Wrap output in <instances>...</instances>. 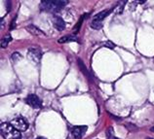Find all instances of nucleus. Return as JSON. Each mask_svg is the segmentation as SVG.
Returning <instances> with one entry per match:
<instances>
[{
    "mask_svg": "<svg viewBox=\"0 0 154 139\" xmlns=\"http://www.w3.org/2000/svg\"><path fill=\"white\" fill-rule=\"evenodd\" d=\"M105 46L106 47H109V48H114L115 47V44H113L112 42H110V41H107L106 43H105Z\"/></svg>",
    "mask_w": 154,
    "mask_h": 139,
    "instance_id": "dca6fc26",
    "label": "nucleus"
},
{
    "mask_svg": "<svg viewBox=\"0 0 154 139\" xmlns=\"http://www.w3.org/2000/svg\"><path fill=\"white\" fill-rule=\"evenodd\" d=\"M107 136H108V138H113V139L115 138L114 135H113V128H108V130H107Z\"/></svg>",
    "mask_w": 154,
    "mask_h": 139,
    "instance_id": "2eb2a0df",
    "label": "nucleus"
},
{
    "mask_svg": "<svg viewBox=\"0 0 154 139\" xmlns=\"http://www.w3.org/2000/svg\"><path fill=\"white\" fill-rule=\"evenodd\" d=\"M77 62H78V65H79L80 70L84 73V75L86 76L89 80H92V76H91V74H90V72L88 71V69H87V67H86V65L84 64L83 61L81 60L80 59H77Z\"/></svg>",
    "mask_w": 154,
    "mask_h": 139,
    "instance_id": "9b49d317",
    "label": "nucleus"
},
{
    "mask_svg": "<svg viewBox=\"0 0 154 139\" xmlns=\"http://www.w3.org/2000/svg\"><path fill=\"white\" fill-rule=\"evenodd\" d=\"M146 139H152V138H150V137H147Z\"/></svg>",
    "mask_w": 154,
    "mask_h": 139,
    "instance_id": "6ab92c4d",
    "label": "nucleus"
},
{
    "mask_svg": "<svg viewBox=\"0 0 154 139\" xmlns=\"http://www.w3.org/2000/svg\"><path fill=\"white\" fill-rule=\"evenodd\" d=\"M36 139H47V138H45V137H41V136H40V137H37Z\"/></svg>",
    "mask_w": 154,
    "mask_h": 139,
    "instance_id": "f3484780",
    "label": "nucleus"
},
{
    "mask_svg": "<svg viewBox=\"0 0 154 139\" xmlns=\"http://www.w3.org/2000/svg\"><path fill=\"white\" fill-rule=\"evenodd\" d=\"M22 55L20 54V53H14L13 55H12V59H13L14 62H17V61L21 60L22 59Z\"/></svg>",
    "mask_w": 154,
    "mask_h": 139,
    "instance_id": "4468645a",
    "label": "nucleus"
},
{
    "mask_svg": "<svg viewBox=\"0 0 154 139\" xmlns=\"http://www.w3.org/2000/svg\"><path fill=\"white\" fill-rule=\"evenodd\" d=\"M26 103L34 109H38L42 107V101L36 95H29L26 98Z\"/></svg>",
    "mask_w": 154,
    "mask_h": 139,
    "instance_id": "39448f33",
    "label": "nucleus"
},
{
    "mask_svg": "<svg viewBox=\"0 0 154 139\" xmlns=\"http://www.w3.org/2000/svg\"><path fill=\"white\" fill-rule=\"evenodd\" d=\"M88 128L86 125H75L71 128V134L75 139H80L86 133Z\"/></svg>",
    "mask_w": 154,
    "mask_h": 139,
    "instance_id": "423d86ee",
    "label": "nucleus"
},
{
    "mask_svg": "<svg viewBox=\"0 0 154 139\" xmlns=\"http://www.w3.org/2000/svg\"><path fill=\"white\" fill-rule=\"evenodd\" d=\"M150 130H151L152 132H154V126H153V128H150Z\"/></svg>",
    "mask_w": 154,
    "mask_h": 139,
    "instance_id": "a211bd4d",
    "label": "nucleus"
},
{
    "mask_svg": "<svg viewBox=\"0 0 154 139\" xmlns=\"http://www.w3.org/2000/svg\"><path fill=\"white\" fill-rule=\"evenodd\" d=\"M114 139H119V138H114Z\"/></svg>",
    "mask_w": 154,
    "mask_h": 139,
    "instance_id": "aec40b11",
    "label": "nucleus"
},
{
    "mask_svg": "<svg viewBox=\"0 0 154 139\" xmlns=\"http://www.w3.org/2000/svg\"><path fill=\"white\" fill-rule=\"evenodd\" d=\"M52 22H53V24H54V26L57 30L63 31V30L66 29V23H64V20H63V18H60V16H54Z\"/></svg>",
    "mask_w": 154,
    "mask_h": 139,
    "instance_id": "0eeeda50",
    "label": "nucleus"
},
{
    "mask_svg": "<svg viewBox=\"0 0 154 139\" xmlns=\"http://www.w3.org/2000/svg\"><path fill=\"white\" fill-rule=\"evenodd\" d=\"M11 125L14 126L16 129H18L20 132L21 131H26V130L28 128V122L26 119L23 117H19V118H16L13 121L11 122Z\"/></svg>",
    "mask_w": 154,
    "mask_h": 139,
    "instance_id": "7ed1b4c3",
    "label": "nucleus"
},
{
    "mask_svg": "<svg viewBox=\"0 0 154 139\" xmlns=\"http://www.w3.org/2000/svg\"><path fill=\"white\" fill-rule=\"evenodd\" d=\"M2 136L5 139H21V132L18 129H16L13 125L9 122H2L0 125Z\"/></svg>",
    "mask_w": 154,
    "mask_h": 139,
    "instance_id": "f03ea898",
    "label": "nucleus"
},
{
    "mask_svg": "<svg viewBox=\"0 0 154 139\" xmlns=\"http://www.w3.org/2000/svg\"><path fill=\"white\" fill-rule=\"evenodd\" d=\"M91 26L92 28H94V29H100L103 26V23H100V22H94V20H92L91 23Z\"/></svg>",
    "mask_w": 154,
    "mask_h": 139,
    "instance_id": "ddd939ff",
    "label": "nucleus"
},
{
    "mask_svg": "<svg viewBox=\"0 0 154 139\" xmlns=\"http://www.w3.org/2000/svg\"><path fill=\"white\" fill-rule=\"evenodd\" d=\"M11 41H12V37L10 35L4 36V37L2 38V40H1V48H6L8 46V44H9Z\"/></svg>",
    "mask_w": 154,
    "mask_h": 139,
    "instance_id": "f8f14e48",
    "label": "nucleus"
},
{
    "mask_svg": "<svg viewBox=\"0 0 154 139\" xmlns=\"http://www.w3.org/2000/svg\"><path fill=\"white\" fill-rule=\"evenodd\" d=\"M26 29L32 35L39 36V37H41V36H45V33H44L41 29H39L38 27H36L35 26H33V24H29V26H27Z\"/></svg>",
    "mask_w": 154,
    "mask_h": 139,
    "instance_id": "6e6552de",
    "label": "nucleus"
},
{
    "mask_svg": "<svg viewBox=\"0 0 154 139\" xmlns=\"http://www.w3.org/2000/svg\"><path fill=\"white\" fill-rule=\"evenodd\" d=\"M41 51L39 50L37 48H30L28 49V52H27V59H29L30 62L34 63V64H37L40 62V59H41Z\"/></svg>",
    "mask_w": 154,
    "mask_h": 139,
    "instance_id": "20e7f679",
    "label": "nucleus"
},
{
    "mask_svg": "<svg viewBox=\"0 0 154 139\" xmlns=\"http://www.w3.org/2000/svg\"><path fill=\"white\" fill-rule=\"evenodd\" d=\"M78 38L74 35H66L63 36L62 38H60L58 42L60 44H64V43H68V42H77Z\"/></svg>",
    "mask_w": 154,
    "mask_h": 139,
    "instance_id": "9d476101",
    "label": "nucleus"
},
{
    "mask_svg": "<svg viewBox=\"0 0 154 139\" xmlns=\"http://www.w3.org/2000/svg\"><path fill=\"white\" fill-rule=\"evenodd\" d=\"M68 3L66 0H43L40 3V10L47 13H58Z\"/></svg>",
    "mask_w": 154,
    "mask_h": 139,
    "instance_id": "f257e3e1",
    "label": "nucleus"
},
{
    "mask_svg": "<svg viewBox=\"0 0 154 139\" xmlns=\"http://www.w3.org/2000/svg\"><path fill=\"white\" fill-rule=\"evenodd\" d=\"M110 10H104V11H102L98 13L97 15L94 16V18H93V20L94 22H100V23H103V20L107 17V16L110 14Z\"/></svg>",
    "mask_w": 154,
    "mask_h": 139,
    "instance_id": "1a4fd4ad",
    "label": "nucleus"
}]
</instances>
